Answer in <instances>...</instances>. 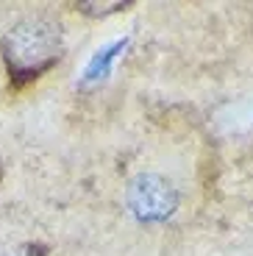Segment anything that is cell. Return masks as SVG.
Returning a JSON list of instances; mask_svg holds the SVG:
<instances>
[{
  "label": "cell",
  "mask_w": 253,
  "mask_h": 256,
  "mask_svg": "<svg viewBox=\"0 0 253 256\" xmlns=\"http://www.w3.org/2000/svg\"><path fill=\"white\" fill-rule=\"evenodd\" d=\"M62 56V28L44 17H28L3 39V58L14 84L39 78Z\"/></svg>",
  "instance_id": "1"
},
{
  "label": "cell",
  "mask_w": 253,
  "mask_h": 256,
  "mask_svg": "<svg viewBox=\"0 0 253 256\" xmlns=\"http://www.w3.org/2000/svg\"><path fill=\"white\" fill-rule=\"evenodd\" d=\"M128 204L142 220H162L176 209V192L156 176H140L128 190Z\"/></svg>",
  "instance_id": "2"
},
{
  "label": "cell",
  "mask_w": 253,
  "mask_h": 256,
  "mask_svg": "<svg viewBox=\"0 0 253 256\" xmlns=\"http://www.w3.org/2000/svg\"><path fill=\"white\" fill-rule=\"evenodd\" d=\"M6 256H34L31 248H22V250H14V254H6Z\"/></svg>",
  "instance_id": "3"
}]
</instances>
